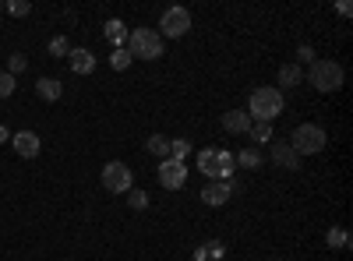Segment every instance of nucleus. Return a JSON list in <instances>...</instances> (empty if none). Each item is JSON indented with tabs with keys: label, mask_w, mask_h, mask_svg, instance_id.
<instances>
[{
	"label": "nucleus",
	"mask_w": 353,
	"mask_h": 261,
	"mask_svg": "<svg viewBox=\"0 0 353 261\" xmlns=\"http://www.w3.org/2000/svg\"><path fill=\"white\" fill-rule=\"evenodd\" d=\"M283 106H286V99L276 85H261L248 99V117H251V124H272L283 113Z\"/></svg>",
	"instance_id": "1"
},
{
	"label": "nucleus",
	"mask_w": 353,
	"mask_h": 261,
	"mask_svg": "<svg viewBox=\"0 0 353 261\" xmlns=\"http://www.w3.org/2000/svg\"><path fill=\"white\" fill-rule=\"evenodd\" d=\"M233 169H237V163H233V152H226V149L198 152V173H205L209 180H233Z\"/></svg>",
	"instance_id": "2"
},
{
	"label": "nucleus",
	"mask_w": 353,
	"mask_h": 261,
	"mask_svg": "<svg viewBox=\"0 0 353 261\" xmlns=\"http://www.w3.org/2000/svg\"><path fill=\"white\" fill-rule=\"evenodd\" d=\"M124 50L131 53V61L134 56L138 61H159L163 56V36L156 32V28H131Z\"/></svg>",
	"instance_id": "3"
},
{
	"label": "nucleus",
	"mask_w": 353,
	"mask_h": 261,
	"mask_svg": "<svg viewBox=\"0 0 353 261\" xmlns=\"http://www.w3.org/2000/svg\"><path fill=\"white\" fill-rule=\"evenodd\" d=\"M325 145H329V134H325V127H318V124H301V127H293V134H290V149L297 156H318Z\"/></svg>",
	"instance_id": "4"
},
{
	"label": "nucleus",
	"mask_w": 353,
	"mask_h": 261,
	"mask_svg": "<svg viewBox=\"0 0 353 261\" xmlns=\"http://www.w3.org/2000/svg\"><path fill=\"white\" fill-rule=\"evenodd\" d=\"M343 81H346V74L336 61H314L311 71H307V85L318 92H339Z\"/></svg>",
	"instance_id": "5"
},
{
	"label": "nucleus",
	"mask_w": 353,
	"mask_h": 261,
	"mask_svg": "<svg viewBox=\"0 0 353 261\" xmlns=\"http://www.w3.org/2000/svg\"><path fill=\"white\" fill-rule=\"evenodd\" d=\"M131 184H134V173L128 169V163L113 159V163L103 166V187H106V191H113V194H128Z\"/></svg>",
	"instance_id": "6"
},
{
	"label": "nucleus",
	"mask_w": 353,
	"mask_h": 261,
	"mask_svg": "<svg viewBox=\"0 0 353 261\" xmlns=\"http://www.w3.org/2000/svg\"><path fill=\"white\" fill-rule=\"evenodd\" d=\"M163 39H184L188 32H191V11L188 8H166L163 11Z\"/></svg>",
	"instance_id": "7"
},
{
	"label": "nucleus",
	"mask_w": 353,
	"mask_h": 261,
	"mask_svg": "<svg viewBox=\"0 0 353 261\" xmlns=\"http://www.w3.org/2000/svg\"><path fill=\"white\" fill-rule=\"evenodd\" d=\"M159 187L166 191H181L188 184V163H176V159H163L159 163V173H156Z\"/></svg>",
	"instance_id": "8"
},
{
	"label": "nucleus",
	"mask_w": 353,
	"mask_h": 261,
	"mask_svg": "<svg viewBox=\"0 0 353 261\" xmlns=\"http://www.w3.org/2000/svg\"><path fill=\"white\" fill-rule=\"evenodd\" d=\"M11 145H14V152H18L21 159H36L39 149H43V141H39L36 131H18V134H11Z\"/></svg>",
	"instance_id": "9"
},
{
	"label": "nucleus",
	"mask_w": 353,
	"mask_h": 261,
	"mask_svg": "<svg viewBox=\"0 0 353 261\" xmlns=\"http://www.w3.org/2000/svg\"><path fill=\"white\" fill-rule=\"evenodd\" d=\"M230 180H209V184H205V191H201V201H205V205H209V209H223L226 205V201H230Z\"/></svg>",
	"instance_id": "10"
},
{
	"label": "nucleus",
	"mask_w": 353,
	"mask_h": 261,
	"mask_svg": "<svg viewBox=\"0 0 353 261\" xmlns=\"http://www.w3.org/2000/svg\"><path fill=\"white\" fill-rule=\"evenodd\" d=\"M272 163L279 169H301V156L290 149V141H272Z\"/></svg>",
	"instance_id": "11"
},
{
	"label": "nucleus",
	"mask_w": 353,
	"mask_h": 261,
	"mask_svg": "<svg viewBox=\"0 0 353 261\" xmlns=\"http://www.w3.org/2000/svg\"><path fill=\"white\" fill-rule=\"evenodd\" d=\"M223 131H226V134H248V131H251L248 109H226V113H223Z\"/></svg>",
	"instance_id": "12"
},
{
	"label": "nucleus",
	"mask_w": 353,
	"mask_h": 261,
	"mask_svg": "<svg viewBox=\"0 0 353 261\" xmlns=\"http://www.w3.org/2000/svg\"><path fill=\"white\" fill-rule=\"evenodd\" d=\"M103 36L113 43V50H124V46H128V36H131V28H128L121 18H110V21L103 25Z\"/></svg>",
	"instance_id": "13"
},
{
	"label": "nucleus",
	"mask_w": 353,
	"mask_h": 261,
	"mask_svg": "<svg viewBox=\"0 0 353 261\" xmlns=\"http://www.w3.org/2000/svg\"><path fill=\"white\" fill-rule=\"evenodd\" d=\"M68 64H71L74 74H92L96 71V56H92V50H71Z\"/></svg>",
	"instance_id": "14"
},
{
	"label": "nucleus",
	"mask_w": 353,
	"mask_h": 261,
	"mask_svg": "<svg viewBox=\"0 0 353 261\" xmlns=\"http://www.w3.org/2000/svg\"><path fill=\"white\" fill-rule=\"evenodd\" d=\"M36 92H39V99H46V103H57L64 96V85L57 81V78H39L36 81Z\"/></svg>",
	"instance_id": "15"
},
{
	"label": "nucleus",
	"mask_w": 353,
	"mask_h": 261,
	"mask_svg": "<svg viewBox=\"0 0 353 261\" xmlns=\"http://www.w3.org/2000/svg\"><path fill=\"white\" fill-rule=\"evenodd\" d=\"M301 81H304V67L301 64H283L279 67V85L283 89H297Z\"/></svg>",
	"instance_id": "16"
},
{
	"label": "nucleus",
	"mask_w": 353,
	"mask_h": 261,
	"mask_svg": "<svg viewBox=\"0 0 353 261\" xmlns=\"http://www.w3.org/2000/svg\"><path fill=\"white\" fill-rule=\"evenodd\" d=\"M145 149H149L152 156H159V163H163V159H170V138L166 134H152L149 141H145Z\"/></svg>",
	"instance_id": "17"
},
{
	"label": "nucleus",
	"mask_w": 353,
	"mask_h": 261,
	"mask_svg": "<svg viewBox=\"0 0 353 261\" xmlns=\"http://www.w3.org/2000/svg\"><path fill=\"white\" fill-rule=\"evenodd\" d=\"M188 156H191V141L188 138H170V159L188 163Z\"/></svg>",
	"instance_id": "18"
},
{
	"label": "nucleus",
	"mask_w": 353,
	"mask_h": 261,
	"mask_svg": "<svg viewBox=\"0 0 353 261\" xmlns=\"http://www.w3.org/2000/svg\"><path fill=\"white\" fill-rule=\"evenodd\" d=\"M233 163L244 166V169H258V166H261V152H258V149H241L237 156H233Z\"/></svg>",
	"instance_id": "19"
},
{
	"label": "nucleus",
	"mask_w": 353,
	"mask_h": 261,
	"mask_svg": "<svg viewBox=\"0 0 353 261\" xmlns=\"http://www.w3.org/2000/svg\"><path fill=\"white\" fill-rule=\"evenodd\" d=\"M248 134H251L254 145H269V141H272V124H251Z\"/></svg>",
	"instance_id": "20"
},
{
	"label": "nucleus",
	"mask_w": 353,
	"mask_h": 261,
	"mask_svg": "<svg viewBox=\"0 0 353 261\" xmlns=\"http://www.w3.org/2000/svg\"><path fill=\"white\" fill-rule=\"evenodd\" d=\"M325 240H329V247H339V251H346V247H350V233H346L343 226H332Z\"/></svg>",
	"instance_id": "21"
},
{
	"label": "nucleus",
	"mask_w": 353,
	"mask_h": 261,
	"mask_svg": "<svg viewBox=\"0 0 353 261\" xmlns=\"http://www.w3.org/2000/svg\"><path fill=\"white\" fill-rule=\"evenodd\" d=\"M128 205H131L134 212H145V209H149V194L138 191V187H131V191H128Z\"/></svg>",
	"instance_id": "22"
},
{
	"label": "nucleus",
	"mask_w": 353,
	"mask_h": 261,
	"mask_svg": "<svg viewBox=\"0 0 353 261\" xmlns=\"http://www.w3.org/2000/svg\"><path fill=\"white\" fill-rule=\"evenodd\" d=\"M201 254H205V261H223L226 247H223V240H209V244H201Z\"/></svg>",
	"instance_id": "23"
},
{
	"label": "nucleus",
	"mask_w": 353,
	"mask_h": 261,
	"mask_svg": "<svg viewBox=\"0 0 353 261\" xmlns=\"http://www.w3.org/2000/svg\"><path fill=\"white\" fill-rule=\"evenodd\" d=\"M110 67H113V71H128V67H131V53H128V50H113V53H110Z\"/></svg>",
	"instance_id": "24"
},
{
	"label": "nucleus",
	"mask_w": 353,
	"mask_h": 261,
	"mask_svg": "<svg viewBox=\"0 0 353 261\" xmlns=\"http://www.w3.org/2000/svg\"><path fill=\"white\" fill-rule=\"evenodd\" d=\"M25 67H28V56H25V53H11V56H8V74H11V78H18Z\"/></svg>",
	"instance_id": "25"
},
{
	"label": "nucleus",
	"mask_w": 353,
	"mask_h": 261,
	"mask_svg": "<svg viewBox=\"0 0 353 261\" xmlns=\"http://www.w3.org/2000/svg\"><path fill=\"white\" fill-rule=\"evenodd\" d=\"M50 56H71V43L64 36H53L50 39Z\"/></svg>",
	"instance_id": "26"
},
{
	"label": "nucleus",
	"mask_w": 353,
	"mask_h": 261,
	"mask_svg": "<svg viewBox=\"0 0 353 261\" xmlns=\"http://www.w3.org/2000/svg\"><path fill=\"white\" fill-rule=\"evenodd\" d=\"M4 8H8V11H11L14 18H25L28 11H32V4H28V0H8Z\"/></svg>",
	"instance_id": "27"
},
{
	"label": "nucleus",
	"mask_w": 353,
	"mask_h": 261,
	"mask_svg": "<svg viewBox=\"0 0 353 261\" xmlns=\"http://www.w3.org/2000/svg\"><path fill=\"white\" fill-rule=\"evenodd\" d=\"M11 92H14V78L8 71H0V99H8Z\"/></svg>",
	"instance_id": "28"
},
{
	"label": "nucleus",
	"mask_w": 353,
	"mask_h": 261,
	"mask_svg": "<svg viewBox=\"0 0 353 261\" xmlns=\"http://www.w3.org/2000/svg\"><path fill=\"white\" fill-rule=\"evenodd\" d=\"M297 56H301V61H307V64H314V50H311V46H301Z\"/></svg>",
	"instance_id": "29"
},
{
	"label": "nucleus",
	"mask_w": 353,
	"mask_h": 261,
	"mask_svg": "<svg viewBox=\"0 0 353 261\" xmlns=\"http://www.w3.org/2000/svg\"><path fill=\"white\" fill-rule=\"evenodd\" d=\"M336 11H339V14H343V18H350V14H353V8H350V4H346V0H339V4H336Z\"/></svg>",
	"instance_id": "30"
},
{
	"label": "nucleus",
	"mask_w": 353,
	"mask_h": 261,
	"mask_svg": "<svg viewBox=\"0 0 353 261\" xmlns=\"http://www.w3.org/2000/svg\"><path fill=\"white\" fill-rule=\"evenodd\" d=\"M4 141H11V131H8L4 124H0V145H4Z\"/></svg>",
	"instance_id": "31"
},
{
	"label": "nucleus",
	"mask_w": 353,
	"mask_h": 261,
	"mask_svg": "<svg viewBox=\"0 0 353 261\" xmlns=\"http://www.w3.org/2000/svg\"><path fill=\"white\" fill-rule=\"evenodd\" d=\"M0 11H4V4H0Z\"/></svg>",
	"instance_id": "32"
}]
</instances>
